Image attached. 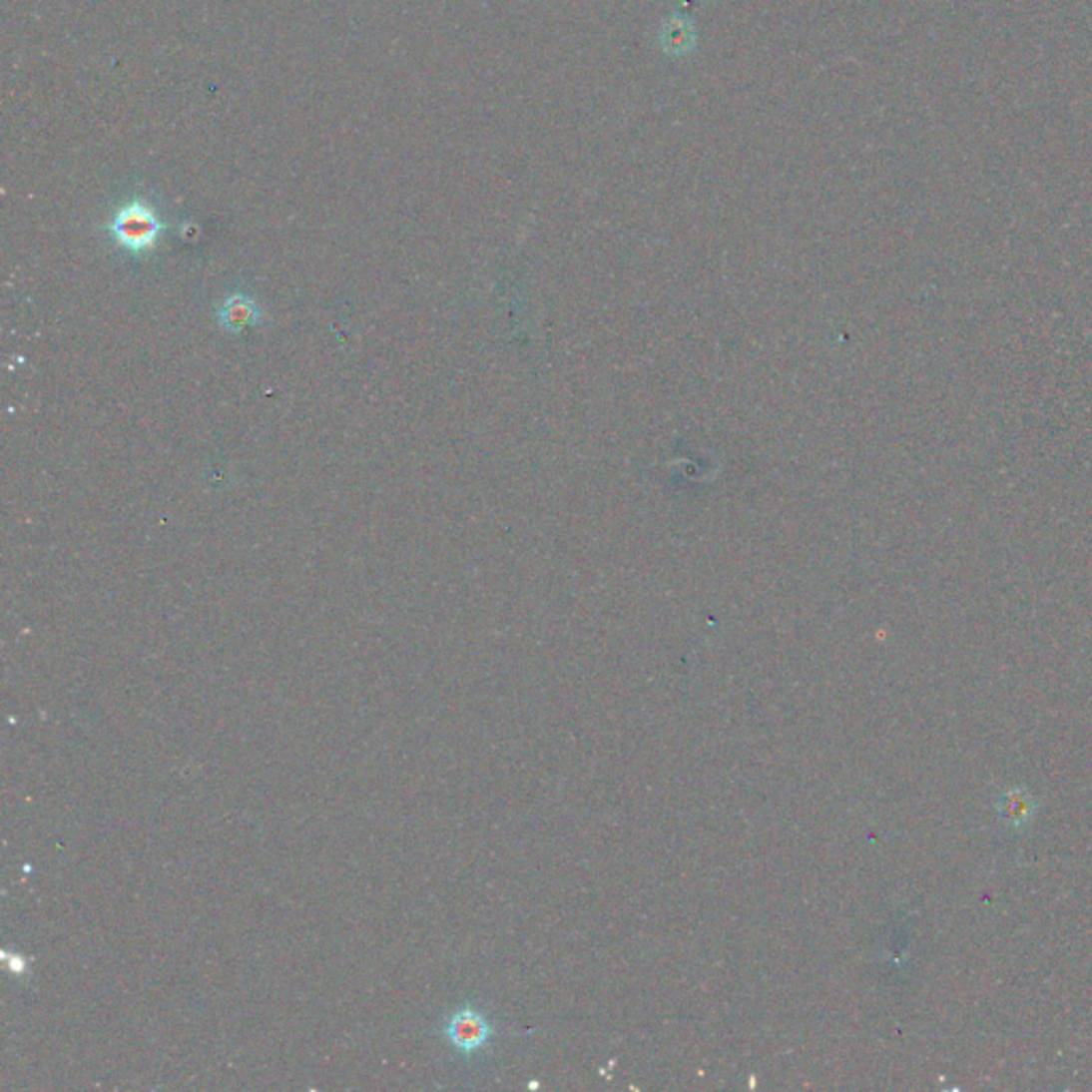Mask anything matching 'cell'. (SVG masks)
<instances>
[{
    "label": "cell",
    "instance_id": "1",
    "mask_svg": "<svg viewBox=\"0 0 1092 1092\" xmlns=\"http://www.w3.org/2000/svg\"><path fill=\"white\" fill-rule=\"evenodd\" d=\"M163 225L159 216L142 201H133L118 210L112 221V236L131 253H144L159 242Z\"/></svg>",
    "mask_w": 1092,
    "mask_h": 1092
},
{
    "label": "cell",
    "instance_id": "2",
    "mask_svg": "<svg viewBox=\"0 0 1092 1092\" xmlns=\"http://www.w3.org/2000/svg\"><path fill=\"white\" fill-rule=\"evenodd\" d=\"M444 1035L452 1048H457L463 1054H474L489 1043V1039L493 1037V1026L482 1011L474 1007H463L448 1018Z\"/></svg>",
    "mask_w": 1092,
    "mask_h": 1092
},
{
    "label": "cell",
    "instance_id": "3",
    "mask_svg": "<svg viewBox=\"0 0 1092 1092\" xmlns=\"http://www.w3.org/2000/svg\"><path fill=\"white\" fill-rule=\"evenodd\" d=\"M998 816L1009 828H1024L1035 816V801L1024 788H1011L998 799Z\"/></svg>",
    "mask_w": 1092,
    "mask_h": 1092
},
{
    "label": "cell",
    "instance_id": "4",
    "mask_svg": "<svg viewBox=\"0 0 1092 1092\" xmlns=\"http://www.w3.org/2000/svg\"><path fill=\"white\" fill-rule=\"evenodd\" d=\"M223 320L231 329H242L244 324L255 320V305L246 299H231L223 307Z\"/></svg>",
    "mask_w": 1092,
    "mask_h": 1092
},
{
    "label": "cell",
    "instance_id": "5",
    "mask_svg": "<svg viewBox=\"0 0 1092 1092\" xmlns=\"http://www.w3.org/2000/svg\"><path fill=\"white\" fill-rule=\"evenodd\" d=\"M5 960H7V966H9V971H11L13 975H22V973H26V960H24V956H20V954H13V956L5 954Z\"/></svg>",
    "mask_w": 1092,
    "mask_h": 1092
}]
</instances>
